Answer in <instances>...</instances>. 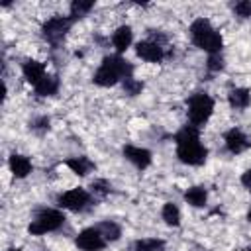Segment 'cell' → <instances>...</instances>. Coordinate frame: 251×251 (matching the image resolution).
Listing matches in <instances>:
<instances>
[{
    "label": "cell",
    "instance_id": "29",
    "mask_svg": "<svg viewBox=\"0 0 251 251\" xmlns=\"http://www.w3.org/2000/svg\"><path fill=\"white\" fill-rule=\"evenodd\" d=\"M247 220L251 222V208H249V214H247Z\"/></svg>",
    "mask_w": 251,
    "mask_h": 251
},
{
    "label": "cell",
    "instance_id": "1",
    "mask_svg": "<svg viewBox=\"0 0 251 251\" xmlns=\"http://www.w3.org/2000/svg\"><path fill=\"white\" fill-rule=\"evenodd\" d=\"M176 157L186 165H202L208 157V149L200 143V131L196 126H184L176 135Z\"/></svg>",
    "mask_w": 251,
    "mask_h": 251
},
{
    "label": "cell",
    "instance_id": "19",
    "mask_svg": "<svg viewBox=\"0 0 251 251\" xmlns=\"http://www.w3.org/2000/svg\"><path fill=\"white\" fill-rule=\"evenodd\" d=\"M96 229L100 231V235L104 237V241H118L122 235V229L116 222H102L96 226Z\"/></svg>",
    "mask_w": 251,
    "mask_h": 251
},
{
    "label": "cell",
    "instance_id": "9",
    "mask_svg": "<svg viewBox=\"0 0 251 251\" xmlns=\"http://www.w3.org/2000/svg\"><path fill=\"white\" fill-rule=\"evenodd\" d=\"M75 243H76V247L82 249V251H100V249H104V245H106L104 237L100 235V231H98L96 227H86V229H82V231L76 235Z\"/></svg>",
    "mask_w": 251,
    "mask_h": 251
},
{
    "label": "cell",
    "instance_id": "30",
    "mask_svg": "<svg viewBox=\"0 0 251 251\" xmlns=\"http://www.w3.org/2000/svg\"><path fill=\"white\" fill-rule=\"evenodd\" d=\"M6 251H20V249H6Z\"/></svg>",
    "mask_w": 251,
    "mask_h": 251
},
{
    "label": "cell",
    "instance_id": "7",
    "mask_svg": "<svg viewBox=\"0 0 251 251\" xmlns=\"http://www.w3.org/2000/svg\"><path fill=\"white\" fill-rule=\"evenodd\" d=\"M73 22H75V20L65 18V16H55V18L47 20V22L43 24V27H41L43 37H45L51 45H59V43L63 41V37L67 35V31H69V27H71Z\"/></svg>",
    "mask_w": 251,
    "mask_h": 251
},
{
    "label": "cell",
    "instance_id": "21",
    "mask_svg": "<svg viewBox=\"0 0 251 251\" xmlns=\"http://www.w3.org/2000/svg\"><path fill=\"white\" fill-rule=\"evenodd\" d=\"M161 216H163L165 224H169V226H178V224H180V212H178L176 204H173V202H167V204L163 206Z\"/></svg>",
    "mask_w": 251,
    "mask_h": 251
},
{
    "label": "cell",
    "instance_id": "18",
    "mask_svg": "<svg viewBox=\"0 0 251 251\" xmlns=\"http://www.w3.org/2000/svg\"><path fill=\"white\" fill-rule=\"evenodd\" d=\"M206 198H208V194H206L204 186H192V188H188L184 192V200L190 206H196V208H202L206 204Z\"/></svg>",
    "mask_w": 251,
    "mask_h": 251
},
{
    "label": "cell",
    "instance_id": "14",
    "mask_svg": "<svg viewBox=\"0 0 251 251\" xmlns=\"http://www.w3.org/2000/svg\"><path fill=\"white\" fill-rule=\"evenodd\" d=\"M131 39H133V33H131V27L129 25H120L114 35H112V43L116 47L118 53H124L129 45H131Z\"/></svg>",
    "mask_w": 251,
    "mask_h": 251
},
{
    "label": "cell",
    "instance_id": "12",
    "mask_svg": "<svg viewBox=\"0 0 251 251\" xmlns=\"http://www.w3.org/2000/svg\"><path fill=\"white\" fill-rule=\"evenodd\" d=\"M22 73H24V76H25V80L29 82V84H33V88L45 78V65L43 63H39V61H33V59H29V61H25L24 63V67H22Z\"/></svg>",
    "mask_w": 251,
    "mask_h": 251
},
{
    "label": "cell",
    "instance_id": "25",
    "mask_svg": "<svg viewBox=\"0 0 251 251\" xmlns=\"http://www.w3.org/2000/svg\"><path fill=\"white\" fill-rule=\"evenodd\" d=\"M208 71H212V73H218V71H222L224 69V57L220 55V53H216V55H208Z\"/></svg>",
    "mask_w": 251,
    "mask_h": 251
},
{
    "label": "cell",
    "instance_id": "13",
    "mask_svg": "<svg viewBox=\"0 0 251 251\" xmlns=\"http://www.w3.org/2000/svg\"><path fill=\"white\" fill-rule=\"evenodd\" d=\"M8 165H10V171H12V175H14L16 178H24V176H27V175L31 173V163H29V159L24 157V155H18V153L10 155Z\"/></svg>",
    "mask_w": 251,
    "mask_h": 251
},
{
    "label": "cell",
    "instance_id": "23",
    "mask_svg": "<svg viewBox=\"0 0 251 251\" xmlns=\"http://www.w3.org/2000/svg\"><path fill=\"white\" fill-rule=\"evenodd\" d=\"M141 90H143V82H141V80H137V78H133V76L124 78V92H126V94L137 96Z\"/></svg>",
    "mask_w": 251,
    "mask_h": 251
},
{
    "label": "cell",
    "instance_id": "24",
    "mask_svg": "<svg viewBox=\"0 0 251 251\" xmlns=\"http://www.w3.org/2000/svg\"><path fill=\"white\" fill-rule=\"evenodd\" d=\"M90 188H92V192H94V194H98V196H106V194H110V192H112V184H110L108 180H104V178L94 180V182L90 184Z\"/></svg>",
    "mask_w": 251,
    "mask_h": 251
},
{
    "label": "cell",
    "instance_id": "17",
    "mask_svg": "<svg viewBox=\"0 0 251 251\" xmlns=\"http://www.w3.org/2000/svg\"><path fill=\"white\" fill-rule=\"evenodd\" d=\"M59 90V78L55 75H45V78L35 86V94L39 96H51Z\"/></svg>",
    "mask_w": 251,
    "mask_h": 251
},
{
    "label": "cell",
    "instance_id": "6",
    "mask_svg": "<svg viewBox=\"0 0 251 251\" xmlns=\"http://www.w3.org/2000/svg\"><path fill=\"white\" fill-rule=\"evenodd\" d=\"M135 53L149 63H159L165 57V35H153L151 39L139 41L135 45Z\"/></svg>",
    "mask_w": 251,
    "mask_h": 251
},
{
    "label": "cell",
    "instance_id": "16",
    "mask_svg": "<svg viewBox=\"0 0 251 251\" xmlns=\"http://www.w3.org/2000/svg\"><path fill=\"white\" fill-rule=\"evenodd\" d=\"M227 100H229V106L231 108H237V110H243L249 106L251 102V92L247 88H231L229 94H227Z\"/></svg>",
    "mask_w": 251,
    "mask_h": 251
},
{
    "label": "cell",
    "instance_id": "20",
    "mask_svg": "<svg viewBox=\"0 0 251 251\" xmlns=\"http://www.w3.org/2000/svg\"><path fill=\"white\" fill-rule=\"evenodd\" d=\"M92 8H94V2L92 0H75L71 4V20H76V18L86 16Z\"/></svg>",
    "mask_w": 251,
    "mask_h": 251
},
{
    "label": "cell",
    "instance_id": "10",
    "mask_svg": "<svg viewBox=\"0 0 251 251\" xmlns=\"http://www.w3.org/2000/svg\"><path fill=\"white\" fill-rule=\"evenodd\" d=\"M224 141H226L227 151H229V153H233V155L243 153L245 149H249V147H251V139H249L241 129H237V127H233V129L226 131Z\"/></svg>",
    "mask_w": 251,
    "mask_h": 251
},
{
    "label": "cell",
    "instance_id": "28",
    "mask_svg": "<svg viewBox=\"0 0 251 251\" xmlns=\"http://www.w3.org/2000/svg\"><path fill=\"white\" fill-rule=\"evenodd\" d=\"M241 184H243L247 190H251V169L241 175Z\"/></svg>",
    "mask_w": 251,
    "mask_h": 251
},
{
    "label": "cell",
    "instance_id": "5",
    "mask_svg": "<svg viewBox=\"0 0 251 251\" xmlns=\"http://www.w3.org/2000/svg\"><path fill=\"white\" fill-rule=\"evenodd\" d=\"M63 224H65V216H63L59 210L45 208V210L37 212V216H35L33 222L29 224L27 231H29L31 235H43V233H47V231L59 229Z\"/></svg>",
    "mask_w": 251,
    "mask_h": 251
},
{
    "label": "cell",
    "instance_id": "15",
    "mask_svg": "<svg viewBox=\"0 0 251 251\" xmlns=\"http://www.w3.org/2000/svg\"><path fill=\"white\" fill-rule=\"evenodd\" d=\"M65 165H67L73 173H76L78 176H84V175H88L90 171L96 169V165H94L88 157H71V159L65 161Z\"/></svg>",
    "mask_w": 251,
    "mask_h": 251
},
{
    "label": "cell",
    "instance_id": "11",
    "mask_svg": "<svg viewBox=\"0 0 251 251\" xmlns=\"http://www.w3.org/2000/svg\"><path fill=\"white\" fill-rule=\"evenodd\" d=\"M124 157L127 161H131L137 169H147L151 165V151L149 149H143V147L126 145L124 147Z\"/></svg>",
    "mask_w": 251,
    "mask_h": 251
},
{
    "label": "cell",
    "instance_id": "8",
    "mask_svg": "<svg viewBox=\"0 0 251 251\" xmlns=\"http://www.w3.org/2000/svg\"><path fill=\"white\" fill-rule=\"evenodd\" d=\"M57 202H59V206H63L71 212H82L90 206V194L84 188H73V190L63 192L57 198Z\"/></svg>",
    "mask_w": 251,
    "mask_h": 251
},
{
    "label": "cell",
    "instance_id": "2",
    "mask_svg": "<svg viewBox=\"0 0 251 251\" xmlns=\"http://www.w3.org/2000/svg\"><path fill=\"white\" fill-rule=\"evenodd\" d=\"M131 73H133V67L129 65V61H126L120 55H110L102 59V65L94 73L92 80L98 86H114L118 80L131 76Z\"/></svg>",
    "mask_w": 251,
    "mask_h": 251
},
{
    "label": "cell",
    "instance_id": "27",
    "mask_svg": "<svg viewBox=\"0 0 251 251\" xmlns=\"http://www.w3.org/2000/svg\"><path fill=\"white\" fill-rule=\"evenodd\" d=\"M31 129H35L37 133H43L49 129V118L47 116H41V118H35L31 122Z\"/></svg>",
    "mask_w": 251,
    "mask_h": 251
},
{
    "label": "cell",
    "instance_id": "3",
    "mask_svg": "<svg viewBox=\"0 0 251 251\" xmlns=\"http://www.w3.org/2000/svg\"><path fill=\"white\" fill-rule=\"evenodd\" d=\"M190 37L194 41V45H198L200 49L208 51L210 55H216L222 51L224 47V41H222V35L212 27V24L204 18H198L192 22L190 25Z\"/></svg>",
    "mask_w": 251,
    "mask_h": 251
},
{
    "label": "cell",
    "instance_id": "26",
    "mask_svg": "<svg viewBox=\"0 0 251 251\" xmlns=\"http://www.w3.org/2000/svg\"><path fill=\"white\" fill-rule=\"evenodd\" d=\"M233 12H235L237 16H241V18H249V16H251V2H249V0L237 2V4L233 6Z\"/></svg>",
    "mask_w": 251,
    "mask_h": 251
},
{
    "label": "cell",
    "instance_id": "22",
    "mask_svg": "<svg viewBox=\"0 0 251 251\" xmlns=\"http://www.w3.org/2000/svg\"><path fill=\"white\" fill-rule=\"evenodd\" d=\"M165 241L163 239H139L135 241L131 251H163Z\"/></svg>",
    "mask_w": 251,
    "mask_h": 251
},
{
    "label": "cell",
    "instance_id": "4",
    "mask_svg": "<svg viewBox=\"0 0 251 251\" xmlns=\"http://www.w3.org/2000/svg\"><path fill=\"white\" fill-rule=\"evenodd\" d=\"M214 112V100L206 92H196L188 98V118L192 126H204Z\"/></svg>",
    "mask_w": 251,
    "mask_h": 251
}]
</instances>
